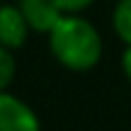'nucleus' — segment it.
Instances as JSON below:
<instances>
[{"instance_id":"4","label":"nucleus","mask_w":131,"mask_h":131,"mask_svg":"<svg viewBox=\"0 0 131 131\" xmlns=\"http://www.w3.org/2000/svg\"><path fill=\"white\" fill-rule=\"evenodd\" d=\"M27 34L29 27L17 5H0V46L10 51L22 49L27 41Z\"/></svg>"},{"instance_id":"1","label":"nucleus","mask_w":131,"mask_h":131,"mask_svg":"<svg viewBox=\"0 0 131 131\" xmlns=\"http://www.w3.org/2000/svg\"><path fill=\"white\" fill-rule=\"evenodd\" d=\"M49 49L53 58L68 70L85 73L102 58V37L97 27L80 15H63L49 34Z\"/></svg>"},{"instance_id":"2","label":"nucleus","mask_w":131,"mask_h":131,"mask_svg":"<svg viewBox=\"0 0 131 131\" xmlns=\"http://www.w3.org/2000/svg\"><path fill=\"white\" fill-rule=\"evenodd\" d=\"M0 131H41V124L24 100L0 92Z\"/></svg>"},{"instance_id":"6","label":"nucleus","mask_w":131,"mask_h":131,"mask_svg":"<svg viewBox=\"0 0 131 131\" xmlns=\"http://www.w3.org/2000/svg\"><path fill=\"white\" fill-rule=\"evenodd\" d=\"M15 73H17V63L10 49L0 46V92H7V88L12 85Z\"/></svg>"},{"instance_id":"7","label":"nucleus","mask_w":131,"mask_h":131,"mask_svg":"<svg viewBox=\"0 0 131 131\" xmlns=\"http://www.w3.org/2000/svg\"><path fill=\"white\" fill-rule=\"evenodd\" d=\"M95 0H56V5L61 7L63 15H80L83 10H88Z\"/></svg>"},{"instance_id":"8","label":"nucleus","mask_w":131,"mask_h":131,"mask_svg":"<svg viewBox=\"0 0 131 131\" xmlns=\"http://www.w3.org/2000/svg\"><path fill=\"white\" fill-rule=\"evenodd\" d=\"M122 70H124V75H126V80L131 83V46H126L124 53H122Z\"/></svg>"},{"instance_id":"3","label":"nucleus","mask_w":131,"mask_h":131,"mask_svg":"<svg viewBox=\"0 0 131 131\" xmlns=\"http://www.w3.org/2000/svg\"><path fill=\"white\" fill-rule=\"evenodd\" d=\"M17 7L27 22L29 32H39V34H51V29L63 17L56 0H19Z\"/></svg>"},{"instance_id":"5","label":"nucleus","mask_w":131,"mask_h":131,"mask_svg":"<svg viewBox=\"0 0 131 131\" xmlns=\"http://www.w3.org/2000/svg\"><path fill=\"white\" fill-rule=\"evenodd\" d=\"M112 27L117 37L126 46H131V0H119L112 12Z\"/></svg>"}]
</instances>
